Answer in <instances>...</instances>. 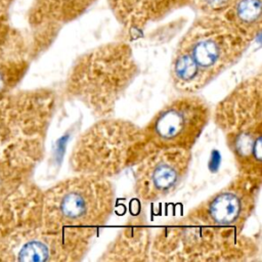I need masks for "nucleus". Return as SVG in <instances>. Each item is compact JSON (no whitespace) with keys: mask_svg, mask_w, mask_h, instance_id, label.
<instances>
[{"mask_svg":"<svg viewBox=\"0 0 262 262\" xmlns=\"http://www.w3.org/2000/svg\"><path fill=\"white\" fill-rule=\"evenodd\" d=\"M251 43L221 15L199 14L173 52L172 86L180 94L198 93L235 66Z\"/></svg>","mask_w":262,"mask_h":262,"instance_id":"1","label":"nucleus"},{"mask_svg":"<svg viewBox=\"0 0 262 262\" xmlns=\"http://www.w3.org/2000/svg\"><path fill=\"white\" fill-rule=\"evenodd\" d=\"M139 74L131 46L124 41L107 42L76 57L66 76L62 95L81 103L96 119L112 117Z\"/></svg>","mask_w":262,"mask_h":262,"instance_id":"2","label":"nucleus"},{"mask_svg":"<svg viewBox=\"0 0 262 262\" xmlns=\"http://www.w3.org/2000/svg\"><path fill=\"white\" fill-rule=\"evenodd\" d=\"M57 103V92L48 87L15 89L0 100V159L35 171Z\"/></svg>","mask_w":262,"mask_h":262,"instance_id":"3","label":"nucleus"},{"mask_svg":"<svg viewBox=\"0 0 262 262\" xmlns=\"http://www.w3.org/2000/svg\"><path fill=\"white\" fill-rule=\"evenodd\" d=\"M238 174L262 179V75L241 81L212 111Z\"/></svg>","mask_w":262,"mask_h":262,"instance_id":"4","label":"nucleus"},{"mask_svg":"<svg viewBox=\"0 0 262 262\" xmlns=\"http://www.w3.org/2000/svg\"><path fill=\"white\" fill-rule=\"evenodd\" d=\"M260 253L255 236L225 233L195 223L185 216L152 234L151 261H251Z\"/></svg>","mask_w":262,"mask_h":262,"instance_id":"5","label":"nucleus"},{"mask_svg":"<svg viewBox=\"0 0 262 262\" xmlns=\"http://www.w3.org/2000/svg\"><path fill=\"white\" fill-rule=\"evenodd\" d=\"M115 207L111 179L74 174L43 189L41 223L49 229H98L111 219Z\"/></svg>","mask_w":262,"mask_h":262,"instance_id":"6","label":"nucleus"},{"mask_svg":"<svg viewBox=\"0 0 262 262\" xmlns=\"http://www.w3.org/2000/svg\"><path fill=\"white\" fill-rule=\"evenodd\" d=\"M140 126L114 116L97 119L75 140L69 166L74 174L112 179L131 168Z\"/></svg>","mask_w":262,"mask_h":262,"instance_id":"7","label":"nucleus"},{"mask_svg":"<svg viewBox=\"0 0 262 262\" xmlns=\"http://www.w3.org/2000/svg\"><path fill=\"white\" fill-rule=\"evenodd\" d=\"M211 119V105L196 93L180 94L171 99L140 126L131 168L155 151L172 148L192 150Z\"/></svg>","mask_w":262,"mask_h":262,"instance_id":"8","label":"nucleus"},{"mask_svg":"<svg viewBox=\"0 0 262 262\" xmlns=\"http://www.w3.org/2000/svg\"><path fill=\"white\" fill-rule=\"evenodd\" d=\"M96 234V228L21 226L0 242V262H78L89 253Z\"/></svg>","mask_w":262,"mask_h":262,"instance_id":"9","label":"nucleus"},{"mask_svg":"<svg viewBox=\"0 0 262 262\" xmlns=\"http://www.w3.org/2000/svg\"><path fill=\"white\" fill-rule=\"evenodd\" d=\"M262 179L238 174L226 185L208 196L184 216L215 230L239 234L253 216Z\"/></svg>","mask_w":262,"mask_h":262,"instance_id":"10","label":"nucleus"},{"mask_svg":"<svg viewBox=\"0 0 262 262\" xmlns=\"http://www.w3.org/2000/svg\"><path fill=\"white\" fill-rule=\"evenodd\" d=\"M191 161L189 149H163L147 155L131 168L135 195L146 203L173 195L185 181Z\"/></svg>","mask_w":262,"mask_h":262,"instance_id":"11","label":"nucleus"},{"mask_svg":"<svg viewBox=\"0 0 262 262\" xmlns=\"http://www.w3.org/2000/svg\"><path fill=\"white\" fill-rule=\"evenodd\" d=\"M43 189L31 180L0 203V242L14 229L41 223Z\"/></svg>","mask_w":262,"mask_h":262,"instance_id":"12","label":"nucleus"},{"mask_svg":"<svg viewBox=\"0 0 262 262\" xmlns=\"http://www.w3.org/2000/svg\"><path fill=\"white\" fill-rule=\"evenodd\" d=\"M152 232L140 218H131L105 247L98 261H149Z\"/></svg>","mask_w":262,"mask_h":262,"instance_id":"13","label":"nucleus"},{"mask_svg":"<svg viewBox=\"0 0 262 262\" xmlns=\"http://www.w3.org/2000/svg\"><path fill=\"white\" fill-rule=\"evenodd\" d=\"M97 0H33L28 12L31 30L61 28L80 17Z\"/></svg>","mask_w":262,"mask_h":262,"instance_id":"14","label":"nucleus"},{"mask_svg":"<svg viewBox=\"0 0 262 262\" xmlns=\"http://www.w3.org/2000/svg\"><path fill=\"white\" fill-rule=\"evenodd\" d=\"M221 16L253 42L261 32L262 0H234Z\"/></svg>","mask_w":262,"mask_h":262,"instance_id":"15","label":"nucleus"},{"mask_svg":"<svg viewBox=\"0 0 262 262\" xmlns=\"http://www.w3.org/2000/svg\"><path fill=\"white\" fill-rule=\"evenodd\" d=\"M151 0H108L116 19L128 31H141L150 23Z\"/></svg>","mask_w":262,"mask_h":262,"instance_id":"16","label":"nucleus"},{"mask_svg":"<svg viewBox=\"0 0 262 262\" xmlns=\"http://www.w3.org/2000/svg\"><path fill=\"white\" fill-rule=\"evenodd\" d=\"M27 56H11L0 59V100L17 89L30 69Z\"/></svg>","mask_w":262,"mask_h":262,"instance_id":"17","label":"nucleus"},{"mask_svg":"<svg viewBox=\"0 0 262 262\" xmlns=\"http://www.w3.org/2000/svg\"><path fill=\"white\" fill-rule=\"evenodd\" d=\"M34 170L0 159V203L25 183L33 180Z\"/></svg>","mask_w":262,"mask_h":262,"instance_id":"18","label":"nucleus"},{"mask_svg":"<svg viewBox=\"0 0 262 262\" xmlns=\"http://www.w3.org/2000/svg\"><path fill=\"white\" fill-rule=\"evenodd\" d=\"M11 56H27L29 58L28 44L24 36L10 24L8 17L5 14H1L0 15V59L11 57Z\"/></svg>","mask_w":262,"mask_h":262,"instance_id":"19","label":"nucleus"},{"mask_svg":"<svg viewBox=\"0 0 262 262\" xmlns=\"http://www.w3.org/2000/svg\"><path fill=\"white\" fill-rule=\"evenodd\" d=\"M234 0H190V4L199 14L221 15L223 14Z\"/></svg>","mask_w":262,"mask_h":262,"instance_id":"20","label":"nucleus"},{"mask_svg":"<svg viewBox=\"0 0 262 262\" xmlns=\"http://www.w3.org/2000/svg\"><path fill=\"white\" fill-rule=\"evenodd\" d=\"M14 0H0V15L5 14Z\"/></svg>","mask_w":262,"mask_h":262,"instance_id":"21","label":"nucleus"}]
</instances>
